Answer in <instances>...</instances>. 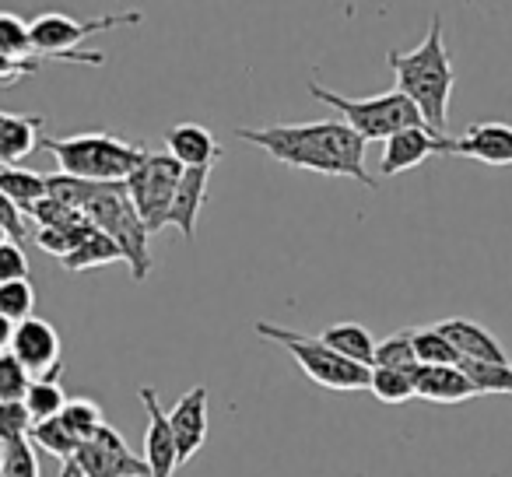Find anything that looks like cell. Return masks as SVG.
Here are the masks:
<instances>
[{"label": "cell", "mask_w": 512, "mask_h": 477, "mask_svg": "<svg viewBox=\"0 0 512 477\" xmlns=\"http://www.w3.org/2000/svg\"><path fill=\"white\" fill-rule=\"evenodd\" d=\"M383 162H379V176H400L407 169H418L425 158L432 155H456V137L435 134L428 127H411L393 134L383 141Z\"/></svg>", "instance_id": "cell-11"}, {"label": "cell", "mask_w": 512, "mask_h": 477, "mask_svg": "<svg viewBox=\"0 0 512 477\" xmlns=\"http://www.w3.org/2000/svg\"><path fill=\"white\" fill-rule=\"evenodd\" d=\"M0 453H4V442H0Z\"/></svg>", "instance_id": "cell-42"}, {"label": "cell", "mask_w": 512, "mask_h": 477, "mask_svg": "<svg viewBox=\"0 0 512 477\" xmlns=\"http://www.w3.org/2000/svg\"><path fill=\"white\" fill-rule=\"evenodd\" d=\"M4 243H11V239H8V232H4V228H0V246H4Z\"/></svg>", "instance_id": "cell-41"}, {"label": "cell", "mask_w": 512, "mask_h": 477, "mask_svg": "<svg viewBox=\"0 0 512 477\" xmlns=\"http://www.w3.org/2000/svg\"><path fill=\"white\" fill-rule=\"evenodd\" d=\"M414 397L428 400V404H463V400H474L477 390L456 365H418Z\"/></svg>", "instance_id": "cell-17"}, {"label": "cell", "mask_w": 512, "mask_h": 477, "mask_svg": "<svg viewBox=\"0 0 512 477\" xmlns=\"http://www.w3.org/2000/svg\"><path fill=\"white\" fill-rule=\"evenodd\" d=\"M165 155L183 165V169H214V162L221 158V148L207 127L179 123V127L165 130Z\"/></svg>", "instance_id": "cell-14"}, {"label": "cell", "mask_w": 512, "mask_h": 477, "mask_svg": "<svg viewBox=\"0 0 512 477\" xmlns=\"http://www.w3.org/2000/svg\"><path fill=\"white\" fill-rule=\"evenodd\" d=\"M11 358L25 369L29 379L60 376V334L53 323L29 316L25 323H15V337H11Z\"/></svg>", "instance_id": "cell-10"}, {"label": "cell", "mask_w": 512, "mask_h": 477, "mask_svg": "<svg viewBox=\"0 0 512 477\" xmlns=\"http://www.w3.org/2000/svg\"><path fill=\"white\" fill-rule=\"evenodd\" d=\"M60 477H148V467L113 425H102L92 439L78 442L71 460L60 463Z\"/></svg>", "instance_id": "cell-9"}, {"label": "cell", "mask_w": 512, "mask_h": 477, "mask_svg": "<svg viewBox=\"0 0 512 477\" xmlns=\"http://www.w3.org/2000/svg\"><path fill=\"white\" fill-rule=\"evenodd\" d=\"M0 57L8 60H39L32 50L29 25L11 11H0Z\"/></svg>", "instance_id": "cell-31"}, {"label": "cell", "mask_w": 512, "mask_h": 477, "mask_svg": "<svg viewBox=\"0 0 512 477\" xmlns=\"http://www.w3.org/2000/svg\"><path fill=\"white\" fill-rule=\"evenodd\" d=\"M11 337H15V323L0 316V355H8L11 351Z\"/></svg>", "instance_id": "cell-40"}, {"label": "cell", "mask_w": 512, "mask_h": 477, "mask_svg": "<svg viewBox=\"0 0 512 477\" xmlns=\"http://www.w3.org/2000/svg\"><path fill=\"white\" fill-rule=\"evenodd\" d=\"M456 369L470 379V386L477 390V397H484V393L512 397V362L498 365V362H467V358H460Z\"/></svg>", "instance_id": "cell-23"}, {"label": "cell", "mask_w": 512, "mask_h": 477, "mask_svg": "<svg viewBox=\"0 0 512 477\" xmlns=\"http://www.w3.org/2000/svg\"><path fill=\"white\" fill-rule=\"evenodd\" d=\"M256 334L267 337V341H274V344H281V348H285L288 355L302 365V372H306L313 383L327 386V390H337V393L369 390V372L372 369L341 358L337 351H330L320 337L299 334V330L278 327V323H256Z\"/></svg>", "instance_id": "cell-6"}, {"label": "cell", "mask_w": 512, "mask_h": 477, "mask_svg": "<svg viewBox=\"0 0 512 477\" xmlns=\"http://www.w3.org/2000/svg\"><path fill=\"white\" fill-rule=\"evenodd\" d=\"M32 379L25 376L22 365L8 355H0V404H11V400H22L25 390H29Z\"/></svg>", "instance_id": "cell-35"}, {"label": "cell", "mask_w": 512, "mask_h": 477, "mask_svg": "<svg viewBox=\"0 0 512 477\" xmlns=\"http://www.w3.org/2000/svg\"><path fill=\"white\" fill-rule=\"evenodd\" d=\"M141 404L148 411V432H144V456H141L144 467H148V477H172L179 467V453L155 386H141Z\"/></svg>", "instance_id": "cell-12"}, {"label": "cell", "mask_w": 512, "mask_h": 477, "mask_svg": "<svg viewBox=\"0 0 512 477\" xmlns=\"http://www.w3.org/2000/svg\"><path fill=\"white\" fill-rule=\"evenodd\" d=\"M123 253L116 250V243L109 239V235H102L99 228H95L92 235H88L85 243L78 246V250L71 253V257H64L60 264L67 267V271H92V267H106V264H120Z\"/></svg>", "instance_id": "cell-24"}, {"label": "cell", "mask_w": 512, "mask_h": 477, "mask_svg": "<svg viewBox=\"0 0 512 477\" xmlns=\"http://www.w3.org/2000/svg\"><path fill=\"white\" fill-rule=\"evenodd\" d=\"M123 25H141V15L130 11V15H106V18H88V22H78L71 15H39L29 25V36L39 60L53 57V60H71V64L102 67L106 64V53H81L78 46L88 36H95V32L123 29Z\"/></svg>", "instance_id": "cell-7"}, {"label": "cell", "mask_w": 512, "mask_h": 477, "mask_svg": "<svg viewBox=\"0 0 512 477\" xmlns=\"http://www.w3.org/2000/svg\"><path fill=\"white\" fill-rule=\"evenodd\" d=\"M39 130H43L39 113H0V165H18L25 155H32L39 148Z\"/></svg>", "instance_id": "cell-19"}, {"label": "cell", "mask_w": 512, "mask_h": 477, "mask_svg": "<svg viewBox=\"0 0 512 477\" xmlns=\"http://www.w3.org/2000/svg\"><path fill=\"white\" fill-rule=\"evenodd\" d=\"M207 179H211V169H183V179H179V186H176L169 225H176L179 232H183L186 243H193V232H197L200 207H204V197H207Z\"/></svg>", "instance_id": "cell-18"}, {"label": "cell", "mask_w": 512, "mask_h": 477, "mask_svg": "<svg viewBox=\"0 0 512 477\" xmlns=\"http://www.w3.org/2000/svg\"><path fill=\"white\" fill-rule=\"evenodd\" d=\"M85 218L99 228L102 235H109L116 243V250L123 253V264L130 267L134 281H144L151 274V232L144 228V221L137 218L134 204L127 197L123 183H102L95 190V197L88 200Z\"/></svg>", "instance_id": "cell-4"}, {"label": "cell", "mask_w": 512, "mask_h": 477, "mask_svg": "<svg viewBox=\"0 0 512 477\" xmlns=\"http://www.w3.org/2000/svg\"><path fill=\"white\" fill-rule=\"evenodd\" d=\"M32 418L25 411L22 400H11V404H0V442L11 439H29Z\"/></svg>", "instance_id": "cell-36"}, {"label": "cell", "mask_w": 512, "mask_h": 477, "mask_svg": "<svg viewBox=\"0 0 512 477\" xmlns=\"http://www.w3.org/2000/svg\"><path fill=\"white\" fill-rule=\"evenodd\" d=\"M309 95H313L316 102H327L330 109H337V113L344 116V123H348L365 144L390 141L400 130L425 127L421 113L407 102V95L397 92V88L383 95H369V99H348V95H337V92H330V88H323L320 81H309Z\"/></svg>", "instance_id": "cell-5"}, {"label": "cell", "mask_w": 512, "mask_h": 477, "mask_svg": "<svg viewBox=\"0 0 512 477\" xmlns=\"http://www.w3.org/2000/svg\"><path fill=\"white\" fill-rule=\"evenodd\" d=\"M99 186L102 183H88V179H74V176L57 172V176H46V197L57 200V204L67 207V211L85 214L88 200L95 197V190H99Z\"/></svg>", "instance_id": "cell-26"}, {"label": "cell", "mask_w": 512, "mask_h": 477, "mask_svg": "<svg viewBox=\"0 0 512 477\" xmlns=\"http://www.w3.org/2000/svg\"><path fill=\"white\" fill-rule=\"evenodd\" d=\"M0 193L22 214H29V207H36L46 197V176L43 172L18 169V165H0Z\"/></svg>", "instance_id": "cell-21"}, {"label": "cell", "mask_w": 512, "mask_h": 477, "mask_svg": "<svg viewBox=\"0 0 512 477\" xmlns=\"http://www.w3.org/2000/svg\"><path fill=\"white\" fill-rule=\"evenodd\" d=\"M46 151L57 158L60 172L88 183H123L148 155L144 144L123 141L116 134H74V137H39Z\"/></svg>", "instance_id": "cell-3"}, {"label": "cell", "mask_w": 512, "mask_h": 477, "mask_svg": "<svg viewBox=\"0 0 512 477\" xmlns=\"http://www.w3.org/2000/svg\"><path fill=\"white\" fill-rule=\"evenodd\" d=\"M0 477H39V456L29 439L4 442V453H0Z\"/></svg>", "instance_id": "cell-34"}, {"label": "cell", "mask_w": 512, "mask_h": 477, "mask_svg": "<svg viewBox=\"0 0 512 477\" xmlns=\"http://www.w3.org/2000/svg\"><path fill=\"white\" fill-rule=\"evenodd\" d=\"M320 341L327 344L330 351H337V355H341V358H348V362H355V365H365V369H372V355H376V341H372L369 330L358 327V323H334V327L323 330Z\"/></svg>", "instance_id": "cell-20"}, {"label": "cell", "mask_w": 512, "mask_h": 477, "mask_svg": "<svg viewBox=\"0 0 512 477\" xmlns=\"http://www.w3.org/2000/svg\"><path fill=\"white\" fill-rule=\"evenodd\" d=\"M386 60H390L393 74H397V92L407 95V102L421 113L425 127L435 130V134H446L456 74H453V57L446 50V39H442V15L432 18L421 46L404 53L390 50Z\"/></svg>", "instance_id": "cell-2"}, {"label": "cell", "mask_w": 512, "mask_h": 477, "mask_svg": "<svg viewBox=\"0 0 512 477\" xmlns=\"http://www.w3.org/2000/svg\"><path fill=\"white\" fill-rule=\"evenodd\" d=\"M22 404H25V411H29L32 425L60 418V411H64V404H67V393H64V386H60V376L32 379L29 390H25V397H22Z\"/></svg>", "instance_id": "cell-22"}, {"label": "cell", "mask_w": 512, "mask_h": 477, "mask_svg": "<svg viewBox=\"0 0 512 477\" xmlns=\"http://www.w3.org/2000/svg\"><path fill=\"white\" fill-rule=\"evenodd\" d=\"M60 421H64V428H67V432H71L78 442L92 439V435L99 432L102 425H106V421H102L99 404H95V400H88V397L67 400L64 411H60Z\"/></svg>", "instance_id": "cell-30"}, {"label": "cell", "mask_w": 512, "mask_h": 477, "mask_svg": "<svg viewBox=\"0 0 512 477\" xmlns=\"http://www.w3.org/2000/svg\"><path fill=\"white\" fill-rule=\"evenodd\" d=\"M92 232H95L92 221L78 218V221H71V225H60V228H39L36 243L43 253H53L57 260H64V257H71V253L78 250Z\"/></svg>", "instance_id": "cell-25"}, {"label": "cell", "mask_w": 512, "mask_h": 477, "mask_svg": "<svg viewBox=\"0 0 512 477\" xmlns=\"http://www.w3.org/2000/svg\"><path fill=\"white\" fill-rule=\"evenodd\" d=\"M369 390L383 404H407L414 397V369H372Z\"/></svg>", "instance_id": "cell-27"}, {"label": "cell", "mask_w": 512, "mask_h": 477, "mask_svg": "<svg viewBox=\"0 0 512 477\" xmlns=\"http://www.w3.org/2000/svg\"><path fill=\"white\" fill-rule=\"evenodd\" d=\"M36 309V288L32 281H8V285H0V316L11 323H25Z\"/></svg>", "instance_id": "cell-33"}, {"label": "cell", "mask_w": 512, "mask_h": 477, "mask_svg": "<svg viewBox=\"0 0 512 477\" xmlns=\"http://www.w3.org/2000/svg\"><path fill=\"white\" fill-rule=\"evenodd\" d=\"M435 330H439V334L449 341V348H453L460 358H467V362H498V365L509 362L502 341H498L495 334H488L481 323H474V320H442V323H435Z\"/></svg>", "instance_id": "cell-15"}, {"label": "cell", "mask_w": 512, "mask_h": 477, "mask_svg": "<svg viewBox=\"0 0 512 477\" xmlns=\"http://www.w3.org/2000/svg\"><path fill=\"white\" fill-rule=\"evenodd\" d=\"M235 137L249 141L253 148H264L281 165L320 172V176L355 179V183L376 190V179L365 172V141L344 120L239 127Z\"/></svg>", "instance_id": "cell-1"}, {"label": "cell", "mask_w": 512, "mask_h": 477, "mask_svg": "<svg viewBox=\"0 0 512 477\" xmlns=\"http://www.w3.org/2000/svg\"><path fill=\"white\" fill-rule=\"evenodd\" d=\"M456 155L477 158L484 165H512V127L502 120H484L456 137Z\"/></svg>", "instance_id": "cell-16"}, {"label": "cell", "mask_w": 512, "mask_h": 477, "mask_svg": "<svg viewBox=\"0 0 512 477\" xmlns=\"http://www.w3.org/2000/svg\"><path fill=\"white\" fill-rule=\"evenodd\" d=\"M172 428V439H176L179 467L190 463L197 456V449L207 442V386H193L183 397L176 400L172 411H165Z\"/></svg>", "instance_id": "cell-13"}, {"label": "cell", "mask_w": 512, "mask_h": 477, "mask_svg": "<svg viewBox=\"0 0 512 477\" xmlns=\"http://www.w3.org/2000/svg\"><path fill=\"white\" fill-rule=\"evenodd\" d=\"M0 228L8 232L11 243H18V246L25 243V218H22V211L4 197V193H0Z\"/></svg>", "instance_id": "cell-39"}, {"label": "cell", "mask_w": 512, "mask_h": 477, "mask_svg": "<svg viewBox=\"0 0 512 477\" xmlns=\"http://www.w3.org/2000/svg\"><path fill=\"white\" fill-rule=\"evenodd\" d=\"M29 218L36 221L39 228H60V225H71V221L85 218V214H78V211H67V207H60V204H57V200L43 197L36 207H29Z\"/></svg>", "instance_id": "cell-37"}, {"label": "cell", "mask_w": 512, "mask_h": 477, "mask_svg": "<svg viewBox=\"0 0 512 477\" xmlns=\"http://www.w3.org/2000/svg\"><path fill=\"white\" fill-rule=\"evenodd\" d=\"M29 278V257L18 243H4L0 246V285L8 281H25Z\"/></svg>", "instance_id": "cell-38"}, {"label": "cell", "mask_w": 512, "mask_h": 477, "mask_svg": "<svg viewBox=\"0 0 512 477\" xmlns=\"http://www.w3.org/2000/svg\"><path fill=\"white\" fill-rule=\"evenodd\" d=\"M179 179H183V165L172 162L165 151H148L141 158V165L123 179L130 204H134L137 218L144 221V228L151 235L169 225V211H172V200H176Z\"/></svg>", "instance_id": "cell-8"}, {"label": "cell", "mask_w": 512, "mask_h": 477, "mask_svg": "<svg viewBox=\"0 0 512 477\" xmlns=\"http://www.w3.org/2000/svg\"><path fill=\"white\" fill-rule=\"evenodd\" d=\"M411 344H414L418 365H460V355L449 348V341L435 327L411 330Z\"/></svg>", "instance_id": "cell-32"}, {"label": "cell", "mask_w": 512, "mask_h": 477, "mask_svg": "<svg viewBox=\"0 0 512 477\" xmlns=\"http://www.w3.org/2000/svg\"><path fill=\"white\" fill-rule=\"evenodd\" d=\"M29 442H32V446H39V449H46V453H53L60 463L71 460L74 449H78V439L67 432L60 418H50V421H39V425H32L29 428Z\"/></svg>", "instance_id": "cell-29"}, {"label": "cell", "mask_w": 512, "mask_h": 477, "mask_svg": "<svg viewBox=\"0 0 512 477\" xmlns=\"http://www.w3.org/2000/svg\"><path fill=\"white\" fill-rule=\"evenodd\" d=\"M372 369H418V358H414V344H411V330H397V334L376 341Z\"/></svg>", "instance_id": "cell-28"}]
</instances>
